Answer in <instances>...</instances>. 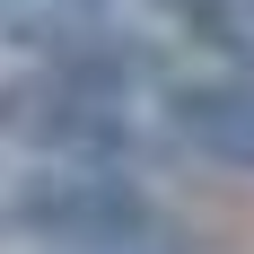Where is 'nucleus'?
Segmentation results:
<instances>
[{
    "mask_svg": "<svg viewBox=\"0 0 254 254\" xmlns=\"http://www.w3.org/2000/svg\"><path fill=\"white\" fill-rule=\"evenodd\" d=\"M158 114L193 158L210 167H246L254 176V70H202V79H167Z\"/></svg>",
    "mask_w": 254,
    "mask_h": 254,
    "instance_id": "3",
    "label": "nucleus"
},
{
    "mask_svg": "<svg viewBox=\"0 0 254 254\" xmlns=\"http://www.w3.org/2000/svg\"><path fill=\"white\" fill-rule=\"evenodd\" d=\"M167 26H184L193 44H210V53H228V70H246V9L254 0H149Z\"/></svg>",
    "mask_w": 254,
    "mask_h": 254,
    "instance_id": "4",
    "label": "nucleus"
},
{
    "mask_svg": "<svg viewBox=\"0 0 254 254\" xmlns=\"http://www.w3.org/2000/svg\"><path fill=\"white\" fill-rule=\"evenodd\" d=\"M140 254H176V246H140Z\"/></svg>",
    "mask_w": 254,
    "mask_h": 254,
    "instance_id": "5",
    "label": "nucleus"
},
{
    "mask_svg": "<svg viewBox=\"0 0 254 254\" xmlns=\"http://www.w3.org/2000/svg\"><path fill=\"white\" fill-rule=\"evenodd\" d=\"M79 9H97V0H79Z\"/></svg>",
    "mask_w": 254,
    "mask_h": 254,
    "instance_id": "6",
    "label": "nucleus"
},
{
    "mask_svg": "<svg viewBox=\"0 0 254 254\" xmlns=\"http://www.w3.org/2000/svg\"><path fill=\"white\" fill-rule=\"evenodd\" d=\"M140 79L149 62L131 44H62L0 88V131L44 167H123Z\"/></svg>",
    "mask_w": 254,
    "mask_h": 254,
    "instance_id": "1",
    "label": "nucleus"
},
{
    "mask_svg": "<svg viewBox=\"0 0 254 254\" xmlns=\"http://www.w3.org/2000/svg\"><path fill=\"white\" fill-rule=\"evenodd\" d=\"M9 228L35 254H140V246H176L167 210L149 202V184L123 167H35L18 176Z\"/></svg>",
    "mask_w": 254,
    "mask_h": 254,
    "instance_id": "2",
    "label": "nucleus"
}]
</instances>
